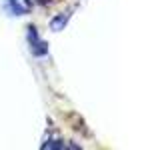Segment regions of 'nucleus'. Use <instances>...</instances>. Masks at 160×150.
<instances>
[{
  "mask_svg": "<svg viewBox=\"0 0 160 150\" xmlns=\"http://www.w3.org/2000/svg\"><path fill=\"white\" fill-rule=\"evenodd\" d=\"M28 42H30V50L34 56H46L48 54V46L44 40H40L38 32L34 26H28Z\"/></svg>",
  "mask_w": 160,
  "mask_h": 150,
  "instance_id": "obj_1",
  "label": "nucleus"
},
{
  "mask_svg": "<svg viewBox=\"0 0 160 150\" xmlns=\"http://www.w3.org/2000/svg\"><path fill=\"white\" fill-rule=\"evenodd\" d=\"M68 20H70V14H58V16H54L52 20H50V28L54 30V32H60L64 26L68 24Z\"/></svg>",
  "mask_w": 160,
  "mask_h": 150,
  "instance_id": "obj_2",
  "label": "nucleus"
},
{
  "mask_svg": "<svg viewBox=\"0 0 160 150\" xmlns=\"http://www.w3.org/2000/svg\"><path fill=\"white\" fill-rule=\"evenodd\" d=\"M10 8L16 14H26L30 10V0H10Z\"/></svg>",
  "mask_w": 160,
  "mask_h": 150,
  "instance_id": "obj_3",
  "label": "nucleus"
},
{
  "mask_svg": "<svg viewBox=\"0 0 160 150\" xmlns=\"http://www.w3.org/2000/svg\"><path fill=\"white\" fill-rule=\"evenodd\" d=\"M42 148H76V146H70V144H66V142H62V140H52V138H48L46 142L42 144Z\"/></svg>",
  "mask_w": 160,
  "mask_h": 150,
  "instance_id": "obj_4",
  "label": "nucleus"
},
{
  "mask_svg": "<svg viewBox=\"0 0 160 150\" xmlns=\"http://www.w3.org/2000/svg\"><path fill=\"white\" fill-rule=\"evenodd\" d=\"M36 2H38V4H42V6H44V4H50L52 0H36Z\"/></svg>",
  "mask_w": 160,
  "mask_h": 150,
  "instance_id": "obj_5",
  "label": "nucleus"
}]
</instances>
